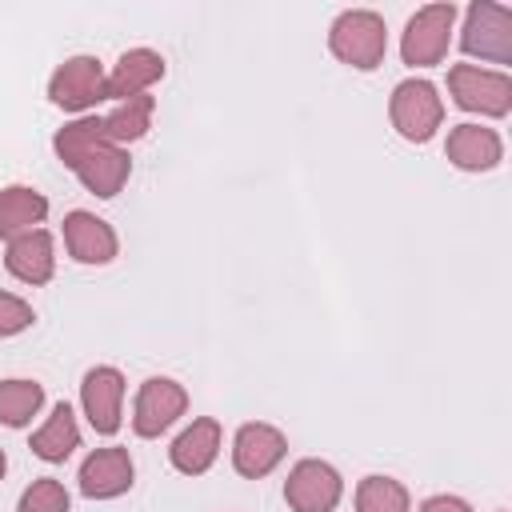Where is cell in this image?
I'll return each mask as SVG.
<instances>
[{"instance_id": "cell-1", "label": "cell", "mask_w": 512, "mask_h": 512, "mask_svg": "<svg viewBox=\"0 0 512 512\" xmlns=\"http://www.w3.org/2000/svg\"><path fill=\"white\" fill-rule=\"evenodd\" d=\"M332 48L356 68H372L384 52V24L372 12H348L332 32Z\"/></svg>"}, {"instance_id": "cell-2", "label": "cell", "mask_w": 512, "mask_h": 512, "mask_svg": "<svg viewBox=\"0 0 512 512\" xmlns=\"http://www.w3.org/2000/svg\"><path fill=\"white\" fill-rule=\"evenodd\" d=\"M448 24H452V4L424 8V12L408 24L404 56H408L412 64H432V60H440V52H444V44H448Z\"/></svg>"}, {"instance_id": "cell-3", "label": "cell", "mask_w": 512, "mask_h": 512, "mask_svg": "<svg viewBox=\"0 0 512 512\" xmlns=\"http://www.w3.org/2000/svg\"><path fill=\"white\" fill-rule=\"evenodd\" d=\"M52 100L64 108H84L88 100H100V68L96 60H68L52 80Z\"/></svg>"}, {"instance_id": "cell-4", "label": "cell", "mask_w": 512, "mask_h": 512, "mask_svg": "<svg viewBox=\"0 0 512 512\" xmlns=\"http://www.w3.org/2000/svg\"><path fill=\"white\" fill-rule=\"evenodd\" d=\"M452 84H456L460 104H468V108H488V112L508 108V80L504 76H492V72H480V68H456Z\"/></svg>"}, {"instance_id": "cell-5", "label": "cell", "mask_w": 512, "mask_h": 512, "mask_svg": "<svg viewBox=\"0 0 512 512\" xmlns=\"http://www.w3.org/2000/svg\"><path fill=\"white\" fill-rule=\"evenodd\" d=\"M392 116H396V124H400L404 136H428L432 124H436V116H440L432 88H428V84H404V88L396 92Z\"/></svg>"}, {"instance_id": "cell-6", "label": "cell", "mask_w": 512, "mask_h": 512, "mask_svg": "<svg viewBox=\"0 0 512 512\" xmlns=\"http://www.w3.org/2000/svg\"><path fill=\"white\" fill-rule=\"evenodd\" d=\"M336 476L324 468V464H300L292 484H288V500L300 508V512H324L332 508L336 500Z\"/></svg>"}, {"instance_id": "cell-7", "label": "cell", "mask_w": 512, "mask_h": 512, "mask_svg": "<svg viewBox=\"0 0 512 512\" xmlns=\"http://www.w3.org/2000/svg\"><path fill=\"white\" fill-rule=\"evenodd\" d=\"M132 480V464L120 448H108V452H96L88 464H84V492L88 496H112L120 492L124 484Z\"/></svg>"}, {"instance_id": "cell-8", "label": "cell", "mask_w": 512, "mask_h": 512, "mask_svg": "<svg viewBox=\"0 0 512 512\" xmlns=\"http://www.w3.org/2000/svg\"><path fill=\"white\" fill-rule=\"evenodd\" d=\"M280 436L272 432V428H244L240 432V444H236V464H240V472H248V476H260V472H268L276 460H280Z\"/></svg>"}, {"instance_id": "cell-9", "label": "cell", "mask_w": 512, "mask_h": 512, "mask_svg": "<svg viewBox=\"0 0 512 512\" xmlns=\"http://www.w3.org/2000/svg\"><path fill=\"white\" fill-rule=\"evenodd\" d=\"M180 404H184L180 388H172L168 380H152V384L144 388V396H140V420H136V428H140L144 436L160 432V428L180 412Z\"/></svg>"}, {"instance_id": "cell-10", "label": "cell", "mask_w": 512, "mask_h": 512, "mask_svg": "<svg viewBox=\"0 0 512 512\" xmlns=\"http://www.w3.org/2000/svg\"><path fill=\"white\" fill-rule=\"evenodd\" d=\"M84 400H88V412H92V424L100 432H112L116 428V400H120V376L100 368L88 376L84 384Z\"/></svg>"}, {"instance_id": "cell-11", "label": "cell", "mask_w": 512, "mask_h": 512, "mask_svg": "<svg viewBox=\"0 0 512 512\" xmlns=\"http://www.w3.org/2000/svg\"><path fill=\"white\" fill-rule=\"evenodd\" d=\"M68 244H72V252H76L80 260H108V256H112V236H108V228H104L100 220L84 216V212H76V216L68 220Z\"/></svg>"}, {"instance_id": "cell-12", "label": "cell", "mask_w": 512, "mask_h": 512, "mask_svg": "<svg viewBox=\"0 0 512 512\" xmlns=\"http://www.w3.org/2000/svg\"><path fill=\"white\" fill-rule=\"evenodd\" d=\"M156 76H160V56H152V52H132V56L120 60L116 76L108 80V96H128V92L144 88V84L156 80Z\"/></svg>"}, {"instance_id": "cell-13", "label": "cell", "mask_w": 512, "mask_h": 512, "mask_svg": "<svg viewBox=\"0 0 512 512\" xmlns=\"http://www.w3.org/2000/svg\"><path fill=\"white\" fill-rule=\"evenodd\" d=\"M8 268L24 280H44L48 276V236L32 232V236L16 240L12 252H8Z\"/></svg>"}, {"instance_id": "cell-14", "label": "cell", "mask_w": 512, "mask_h": 512, "mask_svg": "<svg viewBox=\"0 0 512 512\" xmlns=\"http://www.w3.org/2000/svg\"><path fill=\"white\" fill-rule=\"evenodd\" d=\"M72 444H76V424H72V412L60 404L56 416H52V424L36 436V452L48 456V460H64L72 452Z\"/></svg>"}, {"instance_id": "cell-15", "label": "cell", "mask_w": 512, "mask_h": 512, "mask_svg": "<svg viewBox=\"0 0 512 512\" xmlns=\"http://www.w3.org/2000/svg\"><path fill=\"white\" fill-rule=\"evenodd\" d=\"M212 448H216V428L204 420V424H196L188 436H180V444H176V464H180L184 472H200V468L212 460Z\"/></svg>"}, {"instance_id": "cell-16", "label": "cell", "mask_w": 512, "mask_h": 512, "mask_svg": "<svg viewBox=\"0 0 512 512\" xmlns=\"http://www.w3.org/2000/svg\"><path fill=\"white\" fill-rule=\"evenodd\" d=\"M36 216H44V200L32 196L28 188H8L0 196V232H12L20 224H32Z\"/></svg>"}, {"instance_id": "cell-17", "label": "cell", "mask_w": 512, "mask_h": 512, "mask_svg": "<svg viewBox=\"0 0 512 512\" xmlns=\"http://www.w3.org/2000/svg\"><path fill=\"white\" fill-rule=\"evenodd\" d=\"M40 404V388L36 384H24V380H12V384H0V416L8 424H24Z\"/></svg>"}, {"instance_id": "cell-18", "label": "cell", "mask_w": 512, "mask_h": 512, "mask_svg": "<svg viewBox=\"0 0 512 512\" xmlns=\"http://www.w3.org/2000/svg\"><path fill=\"white\" fill-rule=\"evenodd\" d=\"M452 156H456L460 164H468V168L492 164V160H496V140H492L488 132H480V128H460V132L452 136Z\"/></svg>"}, {"instance_id": "cell-19", "label": "cell", "mask_w": 512, "mask_h": 512, "mask_svg": "<svg viewBox=\"0 0 512 512\" xmlns=\"http://www.w3.org/2000/svg\"><path fill=\"white\" fill-rule=\"evenodd\" d=\"M360 508L364 512H404V492L388 480H368L360 488Z\"/></svg>"}, {"instance_id": "cell-20", "label": "cell", "mask_w": 512, "mask_h": 512, "mask_svg": "<svg viewBox=\"0 0 512 512\" xmlns=\"http://www.w3.org/2000/svg\"><path fill=\"white\" fill-rule=\"evenodd\" d=\"M20 512H68V496L60 492V484L40 480V484H36V488L24 496Z\"/></svg>"}, {"instance_id": "cell-21", "label": "cell", "mask_w": 512, "mask_h": 512, "mask_svg": "<svg viewBox=\"0 0 512 512\" xmlns=\"http://www.w3.org/2000/svg\"><path fill=\"white\" fill-rule=\"evenodd\" d=\"M144 116H148V96H136L132 108L116 112V116L104 124V132H108V136H140V132H144Z\"/></svg>"}, {"instance_id": "cell-22", "label": "cell", "mask_w": 512, "mask_h": 512, "mask_svg": "<svg viewBox=\"0 0 512 512\" xmlns=\"http://www.w3.org/2000/svg\"><path fill=\"white\" fill-rule=\"evenodd\" d=\"M32 316H28V308L20 304V300H12V296H0V332H16V328H24Z\"/></svg>"}, {"instance_id": "cell-23", "label": "cell", "mask_w": 512, "mask_h": 512, "mask_svg": "<svg viewBox=\"0 0 512 512\" xmlns=\"http://www.w3.org/2000/svg\"><path fill=\"white\" fill-rule=\"evenodd\" d=\"M428 512H464V504H456V500H432Z\"/></svg>"}, {"instance_id": "cell-24", "label": "cell", "mask_w": 512, "mask_h": 512, "mask_svg": "<svg viewBox=\"0 0 512 512\" xmlns=\"http://www.w3.org/2000/svg\"><path fill=\"white\" fill-rule=\"evenodd\" d=\"M0 472H4V456H0Z\"/></svg>"}]
</instances>
